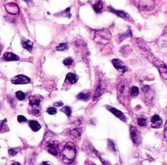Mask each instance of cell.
I'll return each instance as SVG.
<instances>
[{"mask_svg":"<svg viewBox=\"0 0 167 165\" xmlns=\"http://www.w3.org/2000/svg\"><path fill=\"white\" fill-rule=\"evenodd\" d=\"M62 153L63 158L65 162L68 163L72 162L76 155L75 146L71 142L67 143L64 146Z\"/></svg>","mask_w":167,"mask_h":165,"instance_id":"1","label":"cell"},{"mask_svg":"<svg viewBox=\"0 0 167 165\" xmlns=\"http://www.w3.org/2000/svg\"><path fill=\"white\" fill-rule=\"evenodd\" d=\"M43 99V96L38 94L29 97V104L32 107L31 113L34 116H39L41 115L40 103L42 101Z\"/></svg>","mask_w":167,"mask_h":165,"instance_id":"2","label":"cell"},{"mask_svg":"<svg viewBox=\"0 0 167 165\" xmlns=\"http://www.w3.org/2000/svg\"><path fill=\"white\" fill-rule=\"evenodd\" d=\"M133 1L136 6L142 10H151L155 7V3L154 0H133Z\"/></svg>","mask_w":167,"mask_h":165,"instance_id":"3","label":"cell"},{"mask_svg":"<svg viewBox=\"0 0 167 165\" xmlns=\"http://www.w3.org/2000/svg\"><path fill=\"white\" fill-rule=\"evenodd\" d=\"M130 135L131 140L134 144L139 145L141 142V136L136 127L131 125L130 127Z\"/></svg>","mask_w":167,"mask_h":165,"instance_id":"4","label":"cell"},{"mask_svg":"<svg viewBox=\"0 0 167 165\" xmlns=\"http://www.w3.org/2000/svg\"><path fill=\"white\" fill-rule=\"evenodd\" d=\"M59 145L60 143L56 140L48 142L46 144L48 152L51 155H53L54 156H57L58 154Z\"/></svg>","mask_w":167,"mask_h":165,"instance_id":"5","label":"cell"},{"mask_svg":"<svg viewBox=\"0 0 167 165\" xmlns=\"http://www.w3.org/2000/svg\"><path fill=\"white\" fill-rule=\"evenodd\" d=\"M11 81L14 84H26L31 82V79L23 75H19L15 76L11 78Z\"/></svg>","mask_w":167,"mask_h":165,"instance_id":"6","label":"cell"},{"mask_svg":"<svg viewBox=\"0 0 167 165\" xmlns=\"http://www.w3.org/2000/svg\"><path fill=\"white\" fill-rule=\"evenodd\" d=\"M154 64L159 69V72L162 78L167 80V66L159 60H155Z\"/></svg>","mask_w":167,"mask_h":165,"instance_id":"7","label":"cell"},{"mask_svg":"<svg viewBox=\"0 0 167 165\" xmlns=\"http://www.w3.org/2000/svg\"><path fill=\"white\" fill-rule=\"evenodd\" d=\"M111 62L114 67L121 73H125L127 71V67L119 59H113L111 61Z\"/></svg>","mask_w":167,"mask_h":165,"instance_id":"8","label":"cell"},{"mask_svg":"<svg viewBox=\"0 0 167 165\" xmlns=\"http://www.w3.org/2000/svg\"><path fill=\"white\" fill-rule=\"evenodd\" d=\"M110 38V34L109 31L107 30H104L99 31L98 32L96 33L95 36V38H97V40L99 38L100 40L101 39V41H103L106 40V41H109Z\"/></svg>","mask_w":167,"mask_h":165,"instance_id":"9","label":"cell"},{"mask_svg":"<svg viewBox=\"0 0 167 165\" xmlns=\"http://www.w3.org/2000/svg\"><path fill=\"white\" fill-rule=\"evenodd\" d=\"M107 109L108 111L111 112L113 115L116 116L117 118H119L120 120H122V121L127 122V118L125 115L123 114L122 112H121L119 110H117L116 108H114L113 107H110V106H107Z\"/></svg>","mask_w":167,"mask_h":165,"instance_id":"10","label":"cell"},{"mask_svg":"<svg viewBox=\"0 0 167 165\" xmlns=\"http://www.w3.org/2000/svg\"><path fill=\"white\" fill-rule=\"evenodd\" d=\"M151 127L153 128H161L163 125L162 118L158 115H154L151 118Z\"/></svg>","mask_w":167,"mask_h":165,"instance_id":"11","label":"cell"},{"mask_svg":"<svg viewBox=\"0 0 167 165\" xmlns=\"http://www.w3.org/2000/svg\"><path fill=\"white\" fill-rule=\"evenodd\" d=\"M108 10L110 12H112L113 13L116 15L117 16L119 17L123 18L124 20H127L129 18V15L127 13L122 10H117L116 9H114L113 7H107Z\"/></svg>","mask_w":167,"mask_h":165,"instance_id":"12","label":"cell"},{"mask_svg":"<svg viewBox=\"0 0 167 165\" xmlns=\"http://www.w3.org/2000/svg\"><path fill=\"white\" fill-rule=\"evenodd\" d=\"M127 84L126 81H122L119 83L118 87H117V91L119 95H124V94H126L127 91Z\"/></svg>","mask_w":167,"mask_h":165,"instance_id":"13","label":"cell"},{"mask_svg":"<svg viewBox=\"0 0 167 165\" xmlns=\"http://www.w3.org/2000/svg\"><path fill=\"white\" fill-rule=\"evenodd\" d=\"M3 59L5 61H17L20 60L19 57L14 53L6 52L3 55Z\"/></svg>","mask_w":167,"mask_h":165,"instance_id":"14","label":"cell"},{"mask_svg":"<svg viewBox=\"0 0 167 165\" xmlns=\"http://www.w3.org/2000/svg\"><path fill=\"white\" fill-rule=\"evenodd\" d=\"M78 79L79 77L76 74L69 73H68L66 75V79H65V82L67 81L71 84H74L76 82H77Z\"/></svg>","mask_w":167,"mask_h":165,"instance_id":"15","label":"cell"},{"mask_svg":"<svg viewBox=\"0 0 167 165\" xmlns=\"http://www.w3.org/2000/svg\"><path fill=\"white\" fill-rule=\"evenodd\" d=\"M21 44L24 48L27 49V50L29 52L31 51L33 46V43L32 41H31L30 40L24 38L22 40Z\"/></svg>","mask_w":167,"mask_h":165,"instance_id":"16","label":"cell"},{"mask_svg":"<svg viewBox=\"0 0 167 165\" xmlns=\"http://www.w3.org/2000/svg\"><path fill=\"white\" fill-rule=\"evenodd\" d=\"M29 125L32 131L34 132H37L41 129V126L38 122L35 120H30Z\"/></svg>","mask_w":167,"mask_h":165,"instance_id":"17","label":"cell"},{"mask_svg":"<svg viewBox=\"0 0 167 165\" xmlns=\"http://www.w3.org/2000/svg\"><path fill=\"white\" fill-rule=\"evenodd\" d=\"M103 2L101 0H97L96 2L93 5V8L96 12H99L103 8Z\"/></svg>","mask_w":167,"mask_h":165,"instance_id":"18","label":"cell"},{"mask_svg":"<svg viewBox=\"0 0 167 165\" xmlns=\"http://www.w3.org/2000/svg\"><path fill=\"white\" fill-rule=\"evenodd\" d=\"M129 94L131 97H135L139 94V89L136 86H133L129 90Z\"/></svg>","mask_w":167,"mask_h":165,"instance_id":"19","label":"cell"},{"mask_svg":"<svg viewBox=\"0 0 167 165\" xmlns=\"http://www.w3.org/2000/svg\"><path fill=\"white\" fill-rule=\"evenodd\" d=\"M137 121H138V125L140 126H146L148 123L147 119L143 116L138 118Z\"/></svg>","mask_w":167,"mask_h":165,"instance_id":"20","label":"cell"},{"mask_svg":"<svg viewBox=\"0 0 167 165\" xmlns=\"http://www.w3.org/2000/svg\"><path fill=\"white\" fill-rule=\"evenodd\" d=\"M90 96V94L89 93H87V94H84V93H79V94L77 95V98L80 100H82V101H88L89 99Z\"/></svg>","mask_w":167,"mask_h":165,"instance_id":"21","label":"cell"},{"mask_svg":"<svg viewBox=\"0 0 167 165\" xmlns=\"http://www.w3.org/2000/svg\"><path fill=\"white\" fill-rule=\"evenodd\" d=\"M69 49V45L66 43H62L60 44L58 46L56 47V50L60 51H64Z\"/></svg>","mask_w":167,"mask_h":165,"instance_id":"22","label":"cell"},{"mask_svg":"<svg viewBox=\"0 0 167 165\" xmlns=\"http://www.w3.org/2000/svg\"><path fill=\"white\" fill-rule=\"evenodd\" d=\"M70 134L75 139L79 138L81 136V132L77 129H73L70 132Z\"/></svg>","mask_w":167,"mask_h":165,"instance_id":"23","label":"cell"},{"mask_svg":"<svg viewBox=\"0 0 167 165\" xmlns=\"http://www.w3.org/2000/svg\"><path fill=\"white\" fill-rule=\"evenodd\" d=\"M61 111L64 112L68 117H70L72 114V110L69 106H65L61 109Z\"/></svg>","mask_w":167,"mask_h":165,"instance_id":"24","label":"cell"},{"mask_svg":"<svg viewBox=\"0 0 167 165\" xmlns=\"http://www.w3.org/2000/svg\"><path fill=\"white\" fill-rule=\"evenodd\" d=\"M131 36H132V33H131V30L130 29H129L127 32L121 35V36H120V40L121 41H122L127 37H131Z\"/></svg>","mask_w":167,"mask_h":165,"instance_id":"25","label":"cell"},{"mask_svg":"<svg viewBox=\"0 0 167 165\" xmlns=\"http://www.w3.org/2000/svg\"><path fill=\"white\" fill-rule=\"evenodd\" d=\"M16 96L19 101H23L25 98V93L21 91H19L16 92Z\"/></svg>","mask_w":167,"mask_h":165,"instance_id":"26","label":"cell"},{"mask_svg":"<svg viewBox=\"0 0 167 165\" xmlns=\"http://www.w3.org/2000/svg\"><path fill=\"white\" fill-rule=\"evenodd\" d=\"M102 89L101 88V85H99L98 86V87H97V90H96V91L95 95H94V98H94V99H96L97 98H99L102 95Z\"/></svg>","mask_w":167,"mask_h":165,"instance_id":"27","label":"cell"},{"mask_svg":"<svg viewBox=\"0 0 167 165\" xmlns=\"http://www.w3.org/2000/svg\"><path fill=\"white\" fill-rule=\"evenodd\" d=\"M46 112L51 115H54L57 114V109L54 107H49L47 109Z\"/></svg>","mask_w":167,"mask_h":165,"instance_id":"28","label":"cell"},{"mask_svg":"<svg viewBox=\"0 0 167 165\" xmlns=\"http://www.w3.org/2000/svg\"><path fill=\"white\" fill-rule=\"evenodd\" d=\"M73 62V60L72 58H68L63 61V64L66 66H69L72 64Z\"/></svg>","mask_w":167,"mask_h":165,"instance_id":"29","label":"cell"},{"mask_svg":"<svg viewBox=\"0 0 167 165\" xmlns=\"http://www.w3.org/2000/svg\"><path fill=\"white\" fill-rule=\"evenodd\" d=\"M18 153V151H17V149H15V148H11L10 149H9V151H8L9 155L12 157L15 156Z\"/></svg>","mask_w":167,"mask_h":165,"instance_id":"30","label":"cell"},{"mask_svg":"<svg viewBox=\"0 0 167 165\" xmlns=\"http://www.w3.org/2000/svg\"><path fill=\"white\" fill-rule=\"evenodd\" d=\"M130 48L129 45H125L122 47L121 49V53H122V54H127V53L130 51Z\"/></svg>","mask_w":167,"mask_h":165,"instance_id":"31","label":"cell"},{"mask_svg":"<svg viewBox=\"0 0 167 165\" xmlns=\"http://www.w3.org/2000/svg\"><path fill=\"white\" fill-rule=\"evenodd\" d=\"M108 145H109V148L111 149V151H113L114 152H116V146H115L114 142L112 140H109Z\"/></svg>","mask_w":167,"mask_h":165,"instance_id":"32","label":"cell"},{"mask_svg":"<svg viewBox=\"0 0 167 165\" xmlns=\"http://www.w3.org/2000/svg\"><path fill=\"white\" fill-rule=\"evenodd\" d=\"M17 120L19 122H20V123H21V122H26L27 121V119L25 116L22 115H20L18 116Z\"/></svg>","mask_w":167,"mask_h":165,"instance_id":"33","label":"cell"},{"mask_svg":"<svg viewBox=\"0 0 167 165\" xmlns=\"http://www.w3.org/2000/svg\"><path fill=\"white\" fill-rule=\"evenodd\" d=\"M164 135L165 139L167 141V121L165 125Z\"/></svg>","mask_w":167,"mask_h":165,"instance_id":"34","label":"cell"},{"mask_svg":"<svg viewBox=\"0 0 167 165\" xmlns=\"http://www.w3.org/2000/svg\"><path fill=\"white\" fill-rule=\"evenodd\" d=\"M53 105L55 106V107H59L62 106L64 105V103H63L62 101L56 102Z\"/></svg>","mask_w":167,"mask_h":165,"instance_id":"35","label":"cell"},{"mask_svg":"<svg viewBox=\"0 0 167 165\" xmlns=\"http://www.w3.org/2000/svg\"><path fill=\"white\" fill-rule=\"evenodd\" d=\"M5 120H2V121H1L0 122V132L1 131V129H2V127H3V126L4 124V122H5Z\"/></svg>","mask_w":167,"mask_h":165,"instance_id":"36","label":"cell"},{"mask_svg":"<svg viewBox=\"0 0 167 165\" xmlns=\"http://www.w3.org/2000/svg\"><path fill=\"white\" fill-rule=\"evenodd\" d=\"M12 165H21V164H20V163H17V162H15L14 163H13V164H12Z\"/></svg>","mask_w":167,"mask_h":165,"instance_id":"37","label":"cell"},{"mask_svg":"<svg viewBox=\"0 0 167 165\" xmlns=\"http://www.w3.org/2000/svg\"><path fill=\"white\" fill-rule=\"evenodd\" d=\"M1 46L0 45V53H1Z\"/></svg>","mask_w":167,"mask_h":165,"instance_id":"38","label":"cell"},{"mask_svg":"<svg viewBox=\"0 0 167 165\" xmlns=\"http://www.w3.org/2000/svg\"><path fill=\"white\" fill-rule=\"evenodd\" d=\"M0 148H1V146H0Z\"/></svg>","mask_w":167,"mask_h":165,"instance_id":"39","label":"cell"}]
</instances>
